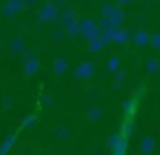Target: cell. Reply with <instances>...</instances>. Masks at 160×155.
Masks as SVG:
<instances>
[{
    "label": "cell",
    "instance_id": "7a4b0ae2",
    "mask_svg": "<svg viewBox=\"0 0 160 155\" xmlns=\"http://www.w3.org/2000/svg\"><path fill=\"white\" fill-rule=\"evenodd\" d=\"M150 145H153V140H152V138H146V140L143 141V147H145V148H143V152H150V150H152Z\"/></svg>",
    "mask_w": 160,
    "mask_h": 155
},
{
    "label": "cell",
    "instance_id": "3957f363",
    "mask_svg": "<svg viewBox=\"0 0 160 155\" xmlns=\"http://www.w3.org/2000/svg\"><path fill=\"white\" fill-rule=\"evenodd\" d=\"M138 36V43H146V33H139Z\"/></svg>",
    "mask_w": 160,
    "mask_h": 155
},
{
    "label": "cell",
    "instance_id": "277c9868",
    "mask_svg": "<svg viewBox=\"0 0 160 155\" xmlns=\"http://www.w3.org/2000/svg\"><path fill=\"white\" fill-rule=\"evenodd\" d=\"M110 69H115L117 67V59H110V65H108Z\"/></svg>",
    "mask_w": 160,
    "mask_h": 155
},
{
    "label": "cell",
    "instance_id": "6da1fadb",
    "mask_svg": "<svg viewBox=\"0 0 160 155\" xmlns=\"http://www.w3.org/2000/svg\"><path fill=\"white\" fill-rule=\"evenodd\" d=\"M152 45L155 48H160V33H157V34L152 36Z\"/></svg>",
    "mask_w": 160,
    "mask_h": 155
}]
</instances>
